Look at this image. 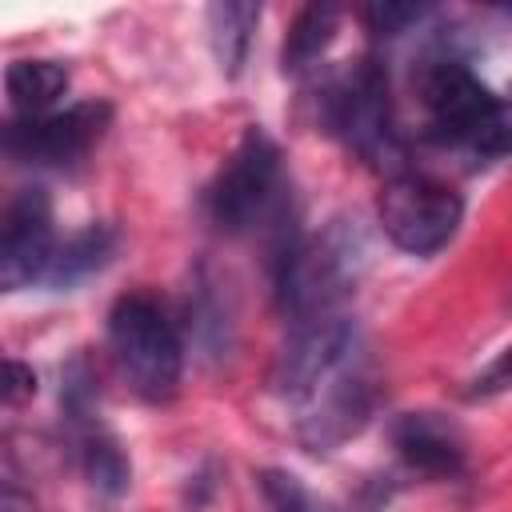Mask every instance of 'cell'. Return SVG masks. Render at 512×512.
Segmentation results:
<instances>
[{
  "label": "cell",
  "instance_id": "6da1fadb",
  "mask_svg": "<svg viewBox=\"0 0 512 512\" xmlns=\"http://www.w3.org/2000/svg\"><path fill=\"white\" fill-rule=\"evenodd\" d=\"M368 264V236L356 220L336 216L312 236L276 252V292L292 320L336 312Z\"/></svg>",
  "mask_w": 512,
  "mask_h": 512
},
{
  "label": "cell",
  "instance_id": "7a4b0ae2",
  "mask_svg": "<svg viewBox=\"0 0 512 512\" xmlns=\"http://www.w3.org/2000/svg\"><path fill=\"white\" fill-rule=\"evenodd\" d=\"M420 104L428 112V132L440 144L464 148L476 160L512 152V116L468 64L452 56L432 60L420 72Z\"/></svg>",
  "mask_w": 512,
  "mask_h": 512
},
{
  "label": "cell",
  "instance_id": "3957f363",
  "mask_svg": "<svg viewBox=\"0 0 512 512\" xmlns=\"http://www.w3.org/2000/svg\"><path fill=\"white\" fill-rule=\"evenodd\" d=\"M108 344L120 376L132 384L136 396L160 404L180 388L184 348L164 316V308L148 296H124L108 312Z\"/></svg>",
  "mask_w": 512,
  "mask_h": 512
},
{
  "label": "cell",
  "instance_id": "277c9868",
  "mask_svg": "<svg viewBox=\"0 0 512 512\" xmlns=\"http://www.w3.org/2000/svg\"><path fill=\"white\" fill-rule=\"evenodd\" d=\"M208 212L224 232H256L272 228L284 216V168L280 148L264 128H248L208 188Z\"/></svg>",
  "mask_w": 512,
  "mask_h": 512
},
{
  "label": "cell",
  "instance_id": "5b68a950",
  "mask_svg": "<svg viewBox=\"0 0 512 512\" xmlns=\"http://www.w3.org/2000/svg\"><path fill=\"white\" fill-rule=\"evenodd\" d=\"M324 116L328 128L356 148L368 164H396L400 160V136L392 120L388 100V76L376 60H360L352 72L336 76L324 92Z\"/></svg>",
  "mask_w": 512,
  "mask_h": 512
},
{
  "label": "cell",
  "instance_id": "8992f818",
  "mask_svg": "<svg viewBox=\"0 0 512 512\" xmlns=\"http://www.w3.org/2000/svg\"><path fill=\"white\" fill-rule=\"evenodd\" d=\"M376 216H380L384 236L400 252L432 256L456 236V228L464 220V200L448 184L408 172V176H396L384 184Z\"/></svg>",
  "mask_w": 512,
  "mask_h": 512
},
{
  "label": "cell",
  "instance_id": "52a82bcc",
  "mask_svg": "<svg viewBox=\"0 0 512 512\" xmlns=\"http://www.w3.org/2000/svg\"><path fill=\"white\" fill-rule=\"evenodd\" d=\"M352 356H360V336H356V324L340 308L308 316V320H292V332L272 368V388L288 404H300L316 384H324Z\"/></svg>",
  "mask_w": 512,
  "mask_h": 512
},
{
  "label": "cell",
  "instance_id": "ba28073f",
  "mask_svg": "<svg viewBox=\"0 0 512 512\" xmlns=\"http://www.w3.org/2000/svg\"><path fill=\"white\" fill-rule=\"evenodd\" d=\"M108 120H112V108L104 100H80L64 112L12 120L4 132V148L24 164L64 168L88 156V148L104 136Z\"/></svg>",
  "mask_w": 512,
  "mask_h": 512
},
{
  "label": "cell",
  "instance_id": "9c48e42d",
  "mask_svg": "<svg viewBox=\"0 0 512 512\" xmlns=\"http://www.w3.org/2000/svg\"><path fill=\"white\" fill-rule=\"evenodd\" d=\"M296 408V436L308 452H332L352 440L372 416V384L364 376L360 356H352L324 384H316Z\"/></svg>",
  "mask_w": 512,
  "mask_h": 512
},
{
  "label": "cell",
  "instance_id": "30bf717a",
  "mask_svg": "<svg viewBox=\"0 0 512 512\" xmlns=\"http://www.w3.org/2000/svg\"><path fill=\"white\" fill-rule=\"evenodd\" d=\"M56 256L52 236V204L44 188H20L4 212V236H0V284L4 292H16L32 280H44Z\"/></svg>",
  "mask_w": 512,
  "mask_h": 512
},
{
  "label": "cell",
  "instance_id": "8fae6325",
  "mask_svg": "<svg viewBox=\"0 0 512 512\" xmlns=\"http://www.w3.org/2000/svg\"><path fill=\"white\" fill-rule=\"evenodd\" d=\"M396 456L420 476H460L464 472V436L440 412H404L392 420Z\"/></svg>",
  "mask_w": 512,
  "mask_h": 512
},
{
  "label": "cell",
  "instance_id": "7c38bea8",
  "mask_svg": "<svg viewBox=\"0 0 512 512\" xmlns=\"http://www.w3.org/2000/svg\"><path fill=\"white\" fill-rule=\"evenodd\" d=\"M4 88H8V108L16 120L48 116L52 104L68 88V68L56 60H16L4 72Z\"/></svg>",
  "mask_w": 512,
  "mask_h": 512
},
{
  "label": "cell",
  "instance_id": "4fadbf2b",
  "mask_svg": "<svg viewBox=\"0 0 512 512\" xmlns=\"http://www.w3.org/2000/svg\"><path fill=\"white\" fill-rule=\"evenodd\" d=\"M76 448H80V468L88 476V484L100 492V496H120L128 488V476H132V464L120 448V440L100 424V420H88V424H76Z\"/></svg>",
  "mask_w": 512,
  "mask_h": 512
},
{
  "label": "cell",
  "instance_id": "5bb4252c",
  "mask_svg": "<svg viewBox=\"0 0 512 512\" xmlns=\"http://www.w3.org/2000/svg\"><path fill=\"white\" fill-rule=\"evenodd\" d=\"M260 24V8L256 4H212L208 8V36H212V52L220 60V68L228 76H240L248 48H252V32Z\"/></svg>",
  "mask_w": 512,
  "mask_h": 512
},
{
  "label": "cell",
  "instance_id": "9a60e30c",
  "mask_svg": "<svg viewBox=\"0 0 512 512\" xmlns=\"http://www.w3.org/2000/svg\"><path fill=\"white\" fill-rule=\"evenodd\" d=\"M336 24H340V12L332 4H308L292 28H288V40H284V72H304L312 68L324 48L336 40Z\"/></svg>",
  "mask_w": 512,
  "mask_h": 512
},
{
  "label": "cell",
  "instance_id": "2e32d148",
  "mask_svg": "<svg viewBox=\"0 0 512 512\" xmlns=\"http://www.w3.org/2000/svg\"><path fill=\"white\" fill-rule=\"evenodd\" d=\"M108 252H112V232H108L104 224H88L84 232H76L68 244L56 248L52 268H48L44 280H48L52 288H68V284L84 280L88 272H96V268L108 260Z\"/></svg>",
  "mask_w": 512,
  "mask_h": 512
},
{
  "label": "cell",
  "instance_id": "e0dca14e",
  "mask_svg": "<svg viewBox=\"0 0 512 512\" xmlns=\"http://www.w3.org/2000/svg\"><path fill=\"white\" fill-rule=\"evenodd\" d=\"M260 492L272 512H328L292 472H280V468L260 472Z\"/></svg>",
  "mask_w": 512,
  "mask_h": 512
},
{
  "label": "cell",
  "instance_id": "ac0fdd59",
  "mask_svg": "<svg viewBox=\"0 0 512 512\" xmlns=\"http://www.w3.org/2000/svg\"><path fill=\"white\" fill-rule=\"evenodd\" d=\"M424 16H428L424 4H372V8H364V20L376 36H400L408 24H416Z\"/></svg>",
  "mask_w": 512,
  "mask_h": 512
},
{
  "label": "cell",
  "instance_id": "d6986e66",
  "mask_svg": "<svg viewBox=\"0 0 512 512\" xmlns=\"http://www.w3.org/2000/svg\"><path fill=\"white\" fill-rule=\"evenodd\" d=\"M512 388V344L472 380V396H496V392H508Z\"/></svg>",
  "mask_w": 512,
  "mask_h": 512
},
{
  "label": "cell",
  "instance_id": "ffe728a7",
  "mask_svg": "<svg viewBox=\"0 0 512 512\" xmlns=\"http://www.w3.org/2000/svg\"><path fill=\"white\" fill-rule=\"evenodd\" d=\"M4 372H8V384H4V400H8V404H20L24 396L36 392V376H32V368H24L20 360H8Z\"/></svg>",
  "mask_w": 512,
  "mask_h": 512
},
{
  "label": "cell",
  "instance_id": "44dd1931",
  "mask_svg": "<svg viewBox=\"0 0 512 512\" xmlns=\"http://www.w3.org/2000/svg\"><path fill=\"white\" fill-rule=\"evenodd\" d=\"M0 512H40V508L32 504V496H24L16 484H8V488L0 492Z\"/></svg>",
  "mask_w": 512,
  "mask_h": 512
}]
</instances>
